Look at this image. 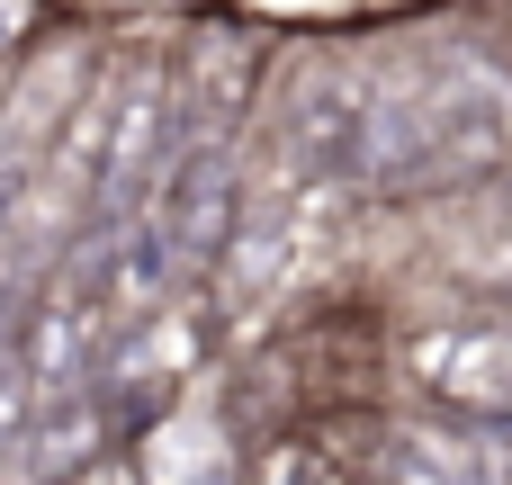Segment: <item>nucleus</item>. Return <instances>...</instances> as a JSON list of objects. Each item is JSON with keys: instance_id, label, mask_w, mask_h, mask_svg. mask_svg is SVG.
<instances>
[{"instance_id": "7", "label": "nucleus", "mask_w": 512, "mask_h": 485, "mask_svg": "<svg viewBox=\"0 0 512 485\" xmlns=\"http://www.w3.org/2000/svg\"><path fill=\"white\" fill-rule=\"evenodd\" d=\"M189 81H198V99H207L216 117H243V108H252V81H261V36L207 27V36L189 45Z\"/></svg>"}, {"instance_id": "3", "label": "nucleus", "mask_w": 512, "mask_h": 485, "mask_svg": "<svg viewBox=\"0 0 512 485\" xmlns=\"http://www.w3.org/2000/svg\"><path fill=\"white\" fill-rule=\"evenodd\" d=\"M360 135H369V99H360L333 63L306 72L297 99L279 108V144H288V162H297L306 180H342V171H360Z\"/></svg>"}, {"instance_id": "6", "label": "nucleus", "mask_w": 512, "mask_h": 485, "mask_svg": "<svg viewBox=\"0 0 512 485\" xmlns=\"http://www.w3.org/2000/svg\"><path fill=\"white\" fill-rule=\"evenodd\" d=\"M108 432H117V414L99 405V387H81V396H54L45 414H36V432H27V468L45 485H72L99 450H108Z\"/></svg>"}, {"instance_id": "8", "label": "nucleus", "mask_w": 512, "mask_h": 485, "mask_svg": "<svg viewBox=\"0 0 512 485\" xmlns=\"http://www.w3.org/2000/svg\"><path fill=\"white\" fill-rule=\"evenodd\" d=\"M252 485H351V477H342L324 450H306V441H270V450H261V477H252Z\"/></svg>"}, {"instance_id": "5", "label": "nucleus", "mask_w": 512, "mask_h": 485, "mask_svg": "<svg viewBox=\"0 0 512 485\" xmlns=\"http://www.w3.org/2000/svg\"><path fill=\"white\" fill-rule=\"evenodd\" d=\"M504 162V108L477 99V81L432 99V189H477Z\"/></svg>"}, {"instance_id": "4", "label": "nucleus", "mask_w": 512, "mask_h": 485, "mask_svg": "<svg viewBox=\"0 0 512 485\" xmlns=\"http://www.w3.org/2000/svg\"><path fill=\"white\" fill-rule=\"evenodd\" d=\"M360 180H369L378 198H423V189H432V99H423V90H369Z\"/></svg>"}, {"instance_id": "2", "label": "nucleus", "mask_w": 512, "mask_h": 485, "mask_svg": "<svg viewBox=\"0 0 512 485\" xmlns=\"http://www.w3.org/2000/svg\"><path fill=\"white\" fill-rule=\"evenodd\" d=\"M414 369L450 414L512 423V324H441L432 342H414Z\"/></svg>"}, {"instance_id": "10", "label": "nucleus", "mask_w": 512, "mask_h": 485, "mask_svg": "<svg viewBox=\"0 0 512 485\" xmlns=\"http://www.w3.org/2000/svg\"><path fill=\"white\" fill-rule=\"evenodd\" d=\"M18 360V333H9V306H0V369Z\"/></svg>"}, {"instance_id": "1", "label": "nucleus", "mask_w": 512, "mask_h": 485, "mask_svg": "<svg viewBox=\"0 0 512 485\" xmlns=\"http://www.w3.org/2000/svg\"><path fill=\"white\" fill-rule=\"evenodd\" d=\"M234 207H243L234 153H225V144H180V153H171V171L144 189V207H135V216H153V225H162V243L180 252V270L198 279V270H225V252H234Z\"/></svg>"}, {"instance_id": "9", "label": "nucleus", "mask_w": 512, "mask_h": 485, "mask_svg": "<svg viewBox=\"0 0 512 485\" xmlns=\"http://www.w3.org/2000/svg\"><path fill=\"white\" fill-rule=\"evenodd\" d=\"M27 18H36V0H0V54L27 36Z\"/></svg>"}]
</instances>
